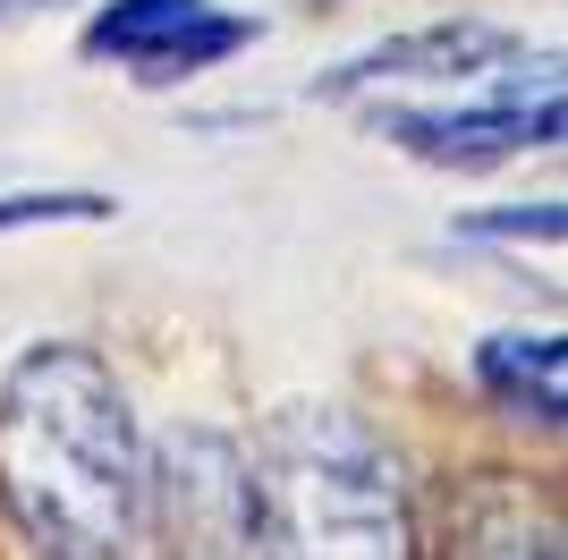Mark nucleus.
<instances>
[{
  "instance_id": "obj_1",
  "label": "nucleus",
  "mask_w": 568,
  "mask_h": 560,
  "mask_svg": "<svg viewBox=\"0 0 568 560\" xmlns=\"http://www.w3.org/2000/svg\"><path fill=\"white\" fill-rule=\"evenodd\" d=\"M0 510L34 560H128L144 527L136 399L85 340H26L0 373Z\"/></svg>"
},
{
  "instance_id": "obj_2",
  "label": "nucleus",
  "mask_w": 568,
  "mask_h": 560,
  "mask_svg": "<svg viewBox=\"0 0 568 560\" xmlns=\"http://www.w3.org/2000/svg\"><path fill=\"white\" fill-rule=\"evenodd\" d=\"M255 560H416V492L356 408H281L246 450Z\"/></svg>"
},
{
  "instance_id": "obj_3",
  "label": "nucleus",
  "mask_w": 568,
  "mask_h": 560,
  "mask_svg": "<svg viewBox=\"0 0 568 560\" xmlns=\"http://www.w3.org/2000/svg\"><path fill=\"white\" fill-rule=\"evenodd\" d=\"M365 128L425 170H493L518 153H544L560 144V51L475 93H450V102H365Z\"/></svg>"
},
{
  "instance_id": "obj_4",
  "label": "nucleus",
  "mask_w": 568,
  "mask_h": 560,
  "mask_svg": "<svg viewBox=\"0 0 568 560\" xmlns=\"http://www.w3.org/2000/svg\"><path fill=\"white\" fill-rule=\"evenodd\" d=\"M144 510L162 560H255V476L221 424H170L144 459Z\"/></svg>"
},
{
  "instance_id": "obj_5",
  "label": "nucleus",
  "mask_w": 568,
  "mask_h": 560,
  "mask_svg": "<svg viewBox=\"0 0 568 560\" xmlns=\"http://www.w3.org/2000/svg\"><path fill=\"white\" fill-rule=\"evenodd\" d=\"M246 43H263L255 9H221V0H102L85 18V60L136 77V86H187L213 77L221 60H237Z\"/></svg>"
},
{
  "instance_id": "obj_6",
  "label": "nucleus",
  "mask_w": 568,
  "mask_h": 560,
  "mask_svg": "<svg viewBox=\"0 0 568 560\" xmlns=\"http://www.w3.org/2000/svg\"><path fill=\"white\" fill-rule=\"evenodd\" d=\"M526 60H535V43H526V34H509V26H493V18H433V26L382 34V43H365L356 60L323 69V77H314V93H323V102H365V93L433 86L442 102H450V93L493 86V77L526 69Z\"/></svg>"
},
{
  "instance_id": "obj_7",
  "label": "nucleus",
  "mask_w": 568,
  "mask_h": 560,
  "mask_svg": "<svg viewBox=\"0 0 568 560\" xmlns=\"http://www.w3.org/2000/svg\"><path fill=\"white\" fill-rule=\"evenodd\" d=\"M442 560H560V510L526 476H458L442 492Z\"/></svg>"
},
{
  "instance_id": "obj_8",
  "label": "nucleus",
  "mask_w": 568,
  "mask_h": 560,
  "mask_svg": "<svg viewBox=\"0 0 568 560\" xmlns=\"http://www.w3.org/2000/svg\"><path fill=\"white\" fill-rule=\"evenodd\" d=\"M475 391L493 399L509 424L560 433V408H568V349H560V331H493V340L475 349Z\"/></svg>"
},
{
  "instance_id": "obj_9",
  "label": "nucleus",
  "mask_w": 568,
  "mask_h": 560,
  "mask_svg": "<svg viewBox=\"0 0 568 560\" xmlns=\"http://www.w3.org/2000/svg\"><path fill=\"white\" fill-rule=\"evenodd\" d=\"M51 221H111V196L102 187H18V196H0V238L51 230Z\"/></svg>"
},
{
  "instance_id": "obj_10",
  "label": "nucleus",
  "mask_w": 568,
  "mask_h": 560,
  "mask_svg": "<svg viewBox=\"0 0 568 560\" xmlns=\"http://www.w3.org/2000/svg\"><path fill=\"white\" fill-rule=\"evenodd\" d=\"M560 204H493V212H458V238L484 247V238H509V247H560Z\"/></svg>"
},
{
  "instance_id": "obj_11",
  "label": "nucleus",
  "mask_w": 568,
  "mask_h": 560,
  "mask_svg": "<svg viewBox=\"0 0 568 560\" xmlns=\"http://www.w3.org/2000/svg\"><path fill=\"white\" fill-rule=\"evenodd\" d=\"M43 9H77V0H0V18H43Z\"/></svg>"
}]
</instances>
